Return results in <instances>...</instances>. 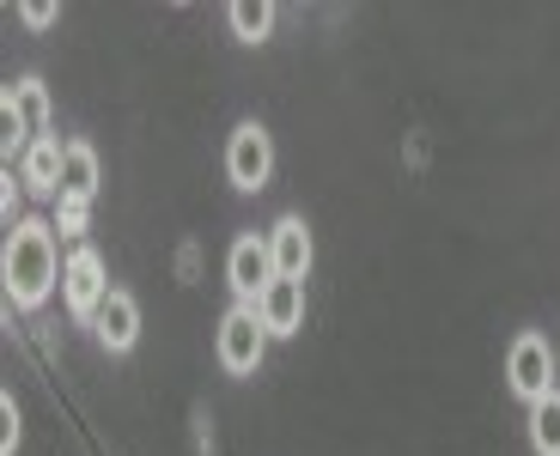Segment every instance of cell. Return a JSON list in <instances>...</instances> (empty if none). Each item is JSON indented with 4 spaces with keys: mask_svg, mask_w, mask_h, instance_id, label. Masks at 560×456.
<instances>
[{
    "mask_svg": "<svg viewBox=\"0 0 560 456\" xmlns=\"http://www.w3.org/2000/svg\"><path fill=\"white\" fill-rule=\"evenodd\" d=\"M225 177H232V189H244V195L268 189V177H275V135H268L262 122L232 128V140H225Z\"/></svg>",
    "mask_w": 560,
    "mask_h": 456,
    "instance_id": "cell-5",
    "label": "cell"
},
{
    "mask_svg": "<svg viewBox=\"0 0 560 456\" xmlns=\"http://www.w3.org/2000/svg\"><path fill=\"white\" fill-rule=\"evenodd\" d=\"M268 256H275V274L280 280H305L311 274V256H317L311 225L299 220V213H280V220L268 225Z\"/></svg>",
    "mask_w": 560,
    "mask_h": 456,
    "instance_id": "cell-8",
    "label": "cell"
},
{
    "mask_svg": "<svg viewBox=\"0 0 560 456\" xmlns=\"http://www.w3.org/2000/svg\"><path fill=\"white\" fill-rule=\"evenodd\" d=\"M110 280H104V256L92 244H80L68 256V262H61V304H68V317L73 323H92L104 311V299H110Z\"/></svg>",
    "mask_w": 560,
    "mask_h": 456,
    "instance_id": "cell-6",
    "label": "cell"
},
{
    "mask_svg": "<svg viewBox=\"0 0 560 456\" xmlns=\"http://www.w3.org/2000/svg\"><path fill=\"white\" fill-rule=\"evenodd\" d=\"M213 353H220V365L232 377H256V365H262V353H268V329H262V317H256L250 304H232V311L220 317Z\"/></svg>",
    "mask_w": 560,
    "mask_h": 456,
    "instance_id": "cell-4",
    "label": "cell"
},
{
    "mask_svg": "<svg viewBox=\"0 0 560 456\" xmlns=\"http://www.w3.org/2000/svg\"><path fill=\"white\" fill-rule=\"evenodd\" d=\"M275 256H268V237H256V232H244L238 244L225 249V287H232V299L238 304H262V292L275 287Z\"/></svg>",
    "mask_w": 560,
    "mask_h": 456,
    "instance_id": "cell-7",
    "label": "cell"
},
{
    "mask_svg": "<svg viewBox=\"0 0 560 456\" xmlns=\"http://www.w3.org/2000/svg\"><path fill=\"white\" fill-rule=\"evenodd\" d=\"M92 195H98V152L85 147V140H68V165H61L56 201H85V208H92Z\"/></svg>",
    "mask_w": 560,
    "mask_h": 456,
    "instance_id": "cell-12",
    "label": "cell"
},
{
    "mask_svg": "<svg viewBox=\"0 0 560 456\" xmlns=\"http://www.w3.org/2000/svg\"><path fill=\"white\" fill-rule=\"evenodd\" d=\"M0 280H7V299L19 311H37L49 292L61 287V262H56V232L43 220H19L7 232V256H0Z\"/></svg>",
    "mask_w": 560,
    "mask_h": 456,
    "instance_id": "cell-1",
    "label": "cell"
},
{
    "mask_svg": "<svg viewBox=\"0 0 560 456\" xmlns=\"http://www.w3.org/2000/svg\"><path fill=\"white\" fill-rule=\"evenodd\" d=\"M61 165H68V147L49 135L19 159V183H25L31 195H61Z\"/></svg>",
    "mask_w": 560,
    "mask_h": 456,
    "instance_id": "cell-11",
    "label": "cell"
},
{
    "mask_svg": "<svg viewBox=\"0 0 560 456\" xmlns=\"http://www.w3.org/2000/svg\"><path fill=\"white\" fill-rule=\"evenodd\" d=\"M555 372H560V347H548V335H518L512 353H505V384L530 408L555 396Z\"/></svg>",
    "mask_w": 560,
    "mask_h": 456,
    "instance_id": "cell-3",
    "label": "cell"
},
{
    "mask_svg": "<svg viewBox=\"0 0 560 456\" xmlns=\"http://www.w3.org/2000/svg\"><path fill=\"white\" fill-rule=\"evenodd\" d=\"M13 444H19V408H13V396H7V444H0V456H13Z\"/></svg>",
    "mask_w": 560,
    "mask_h": 456,
    "instance_id": "cell-17",
    "label": "cell"
},
{
    "mask_svg": "<svg viewBox=\"0 0 560 456\" xmlns=\"http://www.w3.org/2000/svg\"><path fill=\"white\" fill-rule=\"evenodd\" d=\"M19 19H25V25H49V19H56V7H49V0H25V7H19Z\"/></svg>",
    "mask_w": 560,
    "mask_h": 456,
    "instance_id": "cell-16",
    "label": "cell"
},
{
    "mask_svg": "<svg viewBox=\"0 0 560 456\" xmlns=\"http://www.w3.org/2000/svg\"><path fill=\"white\" fill-rule=\"evenodd\" d=\"M256 317H262L268 341L275 335H299L305 329V280H275L262 292V304H256Z\"/></svg>",
    "mask_w": 560,
    "mask_h": 456,
    "instance_id": "cell-10",
    "label": "cell"
},
{
    "mask_svg": "<svg viewBox=\"0 0 560 456\" xmlns=\"http://www.w3.org/2000/svg\"><path fill=\"white\" fill-rule=\"evenodd\" d=\"M225 19H232L238 43H268V31H275V7H268V0H232Z\"/></svg>",
    "mask_w": 560,
    "mask_h": 456,
    "instance_id": "cell-13",
    "label": "cell"
},
{
    "mask_svg": "<svg viewBox=\"0 0 560 456\" xmlns=\"http://www.w3.org/2000/svg\"><path fill=\"white\" fill-rule=\"evenodd\" d=\"M530 451L536 456H560V389L530 408Z\"/></svg>",
    "mask_w": 560,
    "mask_h": 456,
    "instance_id": "cell-14",
    "label": "cell"
},
{
    "mask_svg": "<svg viewBox=\"0 0 560 456\" xmlns=\"http://www.w3.org/2000/svg\"><path fill=\"white\" fill-rule=\"evenodd\" d=\"M85 213H92L85 201H56V220H61V232H68V237L85 232Z\"/></svg>",
    "mask_w": 560,
    "mask_h": 456,
    "instance_id": "cell-15",
    "label": "cell"
},
{
    "mask_svg": "<svg viewBox=\"0 0 560 456\" xmlns=\"http://www.w3.org/2000/svg\"><path fill=\"white\" fill-rule=\"evenodd\" d=\"M37 140H49V92H43V80L25 73L0 97V147H7V159H25Z\"/></svg>",
    "mask_w": 560,
    "mask_h": 456,
    "instance_id": "cell-2",
    "label": "cell"
},
{
    "mask_svg": "<svg viewBox=\"0 0 560 456\" xmlns=\"http://www.w3.org/2000/svg\"><path fill=\"white\" fill-rule=\"evenodd\" d=\"M92 335H98L104 353H128V347L140 341V304H135V292L116 287L110 299H104V311L92 317Z\"/></svg>",
    "mask_w": 560,
    "mask_h": 456,
    "instance_id": "cell-9",
    "label": "cell"
}]
</instances>
